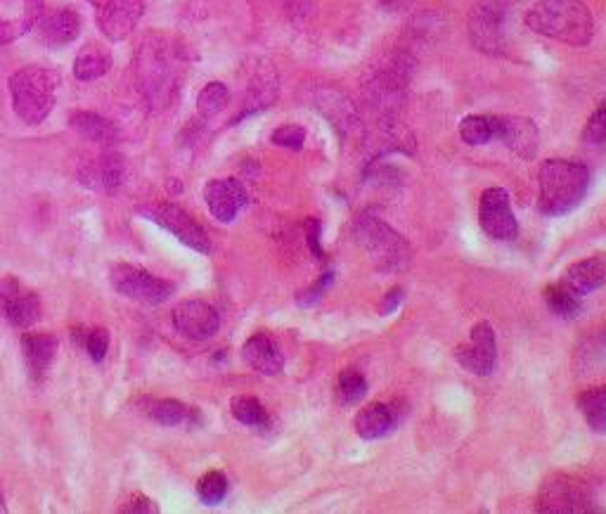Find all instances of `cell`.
<instances>
[{"instance_id": "b9f144b4", "label": "cell", "mask_w": 606, "mask_h": 514, "mask_svg": "<svg viewBox=\"0 0 606 514\" xmlns=\"http://www.w3.org/2000/svg\"><path fill=\"white\" fill-rule=\"evenodd\" d=\"M0 512H5V505H3V496H0Z\"/></svg>"}, {"instance_id": "44dd1931", "label": "cell", "mask_w": 606, "mask_h": 514, "mask_svg": "<svg viewBox=\"0 0 606 514\" xmlns=\"http://www.w3.org/2000/svg\"><path fill=\"white\" fill-rule=\"evenodd\" d=\"M69 128L79 133L81 138L102 147H112L121 140L119 126L95 112H74L72 117H69Z\"/></svg>"}, {"instance_id": "1f68e13d", "label": "cell", "mask_w": 606, "mask_h": 514, "mask_svg": "<svg viewBox=\"0 0 606 514\" xmlns=\"http://www.w3.org/2000/svg\"><path fill=\"white\" fill-rule=\"evenodd\" d=\"M367 394V379L358 370L346 368L339 375V396L346 406H356Z\"/></svg>"}, {"instance_id": "277c9868", "label": "cell", "mask_w": 606, "mask_h": 514, "mask_svg": "<svg viewBox=\"0 0 606 514\" xmlns=\"http://www.w3.org/2000/svg\"><path fill=\"white\" fill-rule=\"evenodd\" d=\"M356 237L363 252L370 256L379 271L396 273L408 268L410 263V244L403 240L391 226H386L382 218L365 214L356 221Z\"/></svg>"}, {"instance_id": "e575fe53", "label": "cell", "mask_w": 606, "mask_h": 514, "mask_svg": "<svg viewBox=\"0 0 606 514\" xmlns=\"http://www.w3.org/2000/svg\"><path fill=\"white\" fill-rule=\"evenodd\" d=\"M583 138H585V143H590V145L606 143V102H602V105L592 112L588 126H585Z\"/></svg>"}, {"instance_id": "5b68a950", "label": "cell", "mask_w": 606, "mask_h": 514, "mask_svg": "<svg viewBox=\"0 0 606 514\" xmlns=\"http://www.w3.org/2000/svg\"><path fill=\"white\" fill-rule=\"evenodd\" d=\"M109 282H112L114 292H119L121 297L147 306L164 304L173 294L171 282L157 278V275L145 271V268L131 266V263H116L112 271H109Z\"/></svg>"}, {"instance_id": "836d02e7", "label": "cell", "mask_w": 606, "mask_h": 514, "mask_svg": "<svg viewBox=\"0 0 606 514\" xmlns=\"http://www.w3.org/2000/svg\"><path fill=\"white\" fill-rule=\"evenodd\" d=\"M270 140H273V145L285 147V150H301L303 143H306V131H303L301 126L287 124V126L275 128Z\"/></svg>"}, {"instance_id": "7a4b0ae2", "label": "cell", "mask_w": 606, "mask_h": 514, "mask_svg": "<svg viewBox=\"0 0 606 514\" xmlns=\"http://www.w3.org/2000/svg\"><path fill=\"white\" fill-rule=\"evenodd\" d=\"M590 188V171L569 159H547L538 171V209L545 216H566L580 207Z\"/></svg>"}, {"instance_id": "d6986e66", "label": "cell", "mask_w": 606, "mask_h": 514, "mask_svg": "<svg viewBox=\"0 0 606 514\" xmlns=\"http://www.w3.org/2000/svg\"><path fill=\"white\" fill-rule=\"evenodd\" d=\"M140 74H143V93L147 100L157 102L161 100V93H169L171 86V67L164 60L159 46H145L143 55H140Z\"/></svg>"}, {"instance_id": "d590c367", "label": "cell", "mask_w": 606, "mask_h": 514, "mask_svg": "<svg viewBox=\"0 0 606 514\" xmlns=\"http://www.w3.org/2000/svg\"><path fill=\"white\" fill-rule=\"evenodd\" d=\"M45 12V0H24V31L31 34V29L36 27V22L41 19V15Z\"/></svg>"}, {"instance_id": "9c48e42d", "label": "cell", "mask_w": 606, "mask_h": 514, "mask_svg": "<svg viewBox=\"0 0 606 514\" xmlns=\"http://www.w3.org/2000/svg\"><path fill=\"white\" fill-rule=\"evenodd\" d=\"M145 216L157 223V226L169 230L185 247L195 249L199 254H211V240L206 235V230L199 226L188 211L180 209L178 204H157V207L147 209Z\"/></svg>"}, {"instance_id": "9a60e30c", "label": "cell", "mask_w": 606, "mask_h": 514, "mask_svg": "<svg viewBox=\"0 0 606 514\" xmlns=\"http://www.w3.org/2000/svg\"><path fill=\"white\" fill-rule=\"evenodd\" d=\"M81 15L74 8L45 10L36 27L31 29L38 36V41L48 48H64L74 43L81 34Z\"/></svg>"}, {"instance_id": "60d3db41", "label": "cell", "mask_w": 606, "mask_h": 514, "mask_svg": "<svg viewBox=\"0 0 606 514\" xmlns=\"http://www.w3.org/2000/svg\"><path fill=\"white\" fill-rule=\"evenodd\" d=\"M403 301V289L401 287H393L391 292H386V297L382 301V306H379V311H382V316H391L393 311H396L398 304Z\"/></svg>"}, {"instance_id": "d6a6232c", "label": "cell", "mask_w": 606, "mask_h": 514, "mask_svg": "<svg viewBox=\"0 0 606 514\" xmlns=\"http://www.w3.org/2000/svg\"><path fill=\"white\" fill-rule=\"evenodd\" d=\"M74 337H79V334L74 332ZM83 349L88 351V358L93 363H102L105 361L107 351H109V332L105 327H95V330L86 332V337H79Z\"/></svg>"}, {"instance_id": "603a6c76", "label": "cell", "mask_w": 606, "mask_h": 514, "mask_svg": "<svg viewBox=\"0 0 606 514\" xmlns=\"http://www.w3.org/2000/svg\"><path fill=\"white\" fill-rule=\"evenodd\" d=\"M564 282L580 297L595 292V289L606 285V259L590 256V259L571 263L564 273Z\"/></svg>"}, {"instance_id": "30bf717a", "label": "cell", "mask_w": 606, "mask_h": 514, "mask_svg": "<svg viewBox=\"0 0 606 514\" xmlns=\"http://www.w3.org/2000/svg\"><path fill=\"white\" fill-rule=\"evenodd\" d=\"M0 313L17 330H29L41 318V299L17 278L0 282Z\"/></svg>"}, {"instance_id": "ab89813d", "label": "cell", "mask_w": 606, "mask_h": 514, "mask_svg": "<svg viewBox=\"0 0 606 514\" xmlns=\"http://www.w3.org/2000/svg\"><path fill=\"white\" fill-rule=\"evenodd\" d=\"M306 237H308V244H311V252L318 256L320 261H325V254H322V247H320V221H315V218H308V221H306Z\"/></svg>"}, {"instance_id": "3957f363", "label": "cell", "mask_w": 606, "mask_h": 514, "mask_svg": "<svg viewBox=\"0 0 606 514\" xmlns=\"http://www.w3.org/2000/svg\"><path fill=\"white\" fill-rule=\"evenodd\" d=\"M57 86H60V74L53 69L24 67L12 74L8 88L17 117L29 126L43 124L55 107Z\"/></svg>"}, {"instance_id": "d4e9b609", "label": "cell", "mask_w": 606, "mask_h": 514, "mask_svg": "<svg viewBox=\"0 0 606 514\" xmlns=\"http://www.w3.org/2000/svg\"><path fill=\"white\" fill-rule=\"evenodd\" d=\"M112 67V55L98 43H88L86 48H81V53L74 60V76L79 81H95L102 79Z\"/></svg>"}, {"instance_id": "484cf974", "label": "cell", "mask_w": 606, "mask_h": 514, "mask_svg": "<svg viewBox=\"0 0 606 514\" xmlns=\"http://www.w3.org/2000/svg\"><path fill=\"white\" fill-rule=\"evenodd\" d=\"M576 403L592 432L606 434V384L604 387L585 389Z\"/></svg>"}, {"instance_id": "5bb4252c", "label": "cell", "mask_w": 606, "mask_h": 514, "mask_svg": "<svg viewBox=\"0 0 606 514\" xmlns=\"http://www.w3.org/2000/svg\"><path fill=\"white\" fill-rule=\"evenodd\" d=\"M204 202L216 221L232 223L237 214L247 207L249 197L237 178H216V181L206 183Z\"/></svg>"}, {"instance_id": "4dcf8cb0", "label": "cell", "mask_w": 606, "mask_h": 514, "mask_svg": "<svg viewBox=\"0 0 606 514\" xmlns=\"http://www.w3.org/2000/svg\"><path fill=\"white\" fill-rule=\"evenodd\" d=\"M197 496L204 505H218L228 496V477L223 472H206L197 484Z\"/></svg>"}, {"instance_id": "4316f807", "label": "cell", "mask_w": 606, "mask_h": 514, "mask_svg": "<svg viewBox=\"0 0 606 514\" xmlns=\"http://www.w3.org/2000/svg\"><path fill=\"white\" fill-rule=\"evenodd\" d=\"M545 301L550 306V311L554 316L571 320L580 316L583 311V304H580V294L573 292V289L566 285V282H552V285L545 287Z\"/></svg>"}, {"instance_id": "f35d334b", "label": "cell", "mask_w": 606, "mask_h": 514, "mask_svg": "<svg viewBox=\"0 0 606 514\" xmlns=\"http://www.w3.org/2000/svg\"><path fill=\"white\" fill-rule=\"evenodd\" d=\"M121 512H145V514H150V512H159V507L154 505V500L145 498L143 493H135V496L128 500V505L121 507Z\"/></svg>"}, {"instance_id": "2e32d148", "label": "cell", "mask_w": 606, "mask_h": 514, "mask_svg": "<svg viewBox=\"0 0 606 514\" xmlns=\"http://www.w3.org/2000/svg\"><path fill=\"white\" fill-rule=\"evenodd\" d=\"M495 138L502 140L521 159H533L540 143L538 126L528 117H498Z\"/></svg>"}, {"instance_id": "e0dca14e", "label": "cell", "mask_w": 606, "mask_h": 514, "mask_svg": "<svg viewBox=\"0 0 606 514\" xmlns=\"http://www.w3.org/2000/svg\"><path fill=\"white\" fill-rule=\"evenodd\" d=\"M242 356L249 368L259 372V375L275 377L285 370V356H282L280 346H277L275 339L266 332L251 334L247 342H244Z\"/></svg>"}, {"instance_id": "7402d4cb", "label": "cell", "mask_w": 606, "mask_h": 514, "mask_svg": "<svg viewBox=\"0 0 606 514\" xmlns=\"http://www.w3.org/2000/svg\"><path fill=\"white\" fill-rule=\"evenodd\" d=\"M57 339L50 337V334H24L22 337V353L24 361H27L29 375L41 382L45 377V372L50 370L55 356H57Z\"/></svg>"}, {"instance_id": "f546056e", "label": "cell", "mask_w": 606, "mask_h": 514, "mask_svg": "<svg viewBox=\"0 0 606 514\" xmlns=\"http://www.w3.org/2000/svg\"><path fill=\"white\" fill-rule=\"evenodd\" d=\"M228 102H230V91H228V86L221 81L206 83V86L197 95V109L204 119L216 117L218 112H223Z\"/></svg>"}, {"instance_id": "74e56055", "label": "cell", "mask_w": 606, "mask_h": 514, "mask_svg": "<svg viewBox=\"0 0 606 514\" xmlns=\"http://www.w3.org/2000/svg\"><path fill=\"white\" fill-rule=\"evenodd\" d=\"M334 280V273H325L322 275V278L315 282V287H311L308 289V292H303L301 297H299V304L301 306H311V304H315V301H318L320 297H322V292H325L327 289V285H330V282Z\"/></svg>"}, {"instance_id": "ffe728a7", "label": "cell", "mask_w": 606, "mask_h": 514, "mask_svg": "<svg viewBox=\"0 0 606 514\" xmlns=\"http://www.w3.org/2000/svg\"><path fill=\"white\" fill-rule=\"evenodd\" d=\"M398 422V410L391 406V403H370V406L360 408L356 420H353V427H356V434L363 441H375L382 439L396 427Z\"/></svg>"}, {"instance_id": "8992f818", "label": "cell", "mask_w": 606, "mask_h": 514, "mask_svg": "<svg viewBox=\"0 0 606 514\" xmlns=\"http://www.w3.org/2000/svg\"><path fill=\"white\" fill-rule=\"evenodd\" d=\"M519 0H479L469 17V34L474 46L483 53H500L505 19Z\"/></svg>"}, {"instance_id": "6da1fadb", "label": "cell", "mask_w": 606, "mask_h": 514, "mask_svg": "<svg viewBox=\"0 0 606 514\" xmlns=\"http://www.w3.org/2000/svg\"><path fill=\"white\" fill-rule=\"evenodd\" d=\"M526 27L576 48L588 46L595 36V19L583 0H538L528 10Z\"/></svg>"}, {"instance_id": "83f0119b", "label": "cell", "mask_w": 606, "mask_h": 514, "mask_svg": "<svg viewBox=\"0 0 606 514\" xmlns=\"http://www.w3.org/2000/svg\"><path fill=\"white\" fill-rule=\"evenodd\" d=\"M498 131V117L491 114H469L460 121V138L467 145H488Z\"/></svg>"}, {"instance_id": "ac0fdd59", "label": "cell", "mask_w": 606, "mask_h": 514, "mask_svg": "<svg viewBox=\"0 0 606 514\" xmlns=\"http://www.w3.org/2000/svg\"><path fill=\"white\" fill-rule=\"evenodd\" d=\"M124 173H126L124 157H121V154L107 152L105 157L98 159V162H90L88 166H83L79 171V181L90 190L112 195V192L119 190L121 183H124Z\"/></svg>"}, {"instance_id": "52a82bcc", "label": "cell", "mask_w": 606, "mask_h": 514, "mask_svg": "<svg viewBox=\"0 0 606 514\" xmlns=\"http://www.w3.org/2000/svg\"><path fill=\"white\" fill-rule=\"evenodd\" d=\"M538 512H592V498L583 481L573 479L569 474H554L540 486Z\"/></svg>"}, {"instance_id": "f1b7e54d", "label": "cell", "mask_w": 606, "mask_h": 514, "mask_svg": "<svg viewBox=\"0 0 606 514\" xmlns=\"http://www.w3.org/2000/svg\"><path fill=\"white\" fill-rule=\"evenodd\" d=\"M232 417L237 422L247 424V427H266L268 424V413L263 408V403L254 396H235L230 401Z\"/></svg>"}, {"instance_id": "8fae6325", "label": "cell", "mask_w": 606, "mask_h": 514, "mask_svg": "<svg viewBox=\"0 0 606 514\" xmlns=\"http://www.w3.org/2000/svg\"><path fill=\"white\" fill-rule=\"evenodd\" d=\"M455 358L457 363H460L464 370L472 372V375H491L495 370V363H498V344H495L493 325L486 323V320L476 323L469 342L460 344L455 349Z\"/></svg>"}, {"instance_id": "cb8c5ba5", "label": "cell", "mask_w": 606, "mask_h": 514, "mask_svg": "<svg viewBox=\"0 0 606 514\" xmlns=\"http://www.w3.org/2000/svg\"><path fill=\"white\" fill-rule=\"evenodd\" d=\"M143 406V413L161 427H178V424L192 422V417H197V410L180 403L178 398H147Z\"/></svg>"}, {"instance_id": "8d00e7d4", "label": "cell", "mask_w": 606, "mask_h": 514, "mask_svg": "<svg viewBox=\"0 0 606 514\" xmlns=\"http://www.w3.org/2000/svg\"><path fill=\"white\" fill-rule=\"evenodd\" d=\"M24 34H27V31H24L22 19H19V22H10V19H3V22H0V48L10 46L15 38L24 36Z\"/></svg>"}, {"instance_id": "ba28073f", "label": "cell", "mask_w": 606, "mask_h": 514, "mask_svg": "<svg viewBox=\"0 0 606 514\" xmlns=\"http://www.w3.org/2000/svg\"><path fill=\"white\" fill-rule=\"evenodd\" d=\"M95 10V22L112 43L126 41L145 15L143 0H88Z\"/></svg>"}, {"instance_id": "7c38bea8", "label": "cell", "mask_w": 606, "mask_h": 514, "mask_svg": "<svg viewBox=\"0 0 606 514\" xmlns=\"http://www.w3.org/2000/svg\"><path fill=\"white\" fill-rule=\"evenodd\" d=\"M479 223L488 237L500 242H509L519 235L517 218L509 207V195L502 188H488L481 195Z\"/></svg>"}, {"instance_id": "4fadbf2b", "label": "cell", "mask_w": 606, "mask_h": 514, "mask_svg": "<svg viewBox=\"0 0 606 514\" xmlns=\"http://www.w3.org/2000/svg\"><path fill=\"white\" fill-rule=\"evenodd\" d=\"M173 327L183 334V337L192 339V342H206L218 332L221 327V318H218V311L206 301L192 299V301H183L173 308Z\"/></svg>"}]
</instances>
